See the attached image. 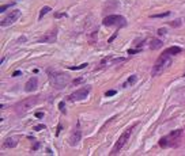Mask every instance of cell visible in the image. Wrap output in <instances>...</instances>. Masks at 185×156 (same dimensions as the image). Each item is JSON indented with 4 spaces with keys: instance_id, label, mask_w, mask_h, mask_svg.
I'll list each match as a JSON object with an SVG mask.
<instances>
[{
    "instance_id": "cell-1",
    "label": "cell",
    "mask_w": 185,
    "mask_h": 156,
    "mask_svg": "<svg viewBox=\"0 0 185 156\" xmlns=\"http://www.w3.org/2000/svg\"><path fill=\"white\" fill-rule=\"evenodd\" d=\"M170 63H172V61H170V54L165 50L158 57V60L155 61V65H154L153 72H151V73H153V76H158V75H161L162 72H163L165 69L170 65Z\"/></svg>"
},
{
    "instance_id": "cell-2",
    "label": "cell",
    "mask_w": 185,
    "mask_h": 156,
    "mask_svg": "<svg viewBox=\"0 0 185 156\" xmlns=\"http://www.w3.org/2000/svg\"><path fill=\"white\" fill-rule=\"evenodd\" d=\"M50 84L57 90H63L69 83V76L67 73H56V72H49Z\"/></svg>"
},
{
    "instance_id": "cell-3",
    "label": "cell",
    "mask_w": 185,
    "mask_h": 156,
    "mask_svg": "<svg viewBox=\"0 0 185 156\" xmlns=\"http://www.w3.org/2000/svg\"><path fill=\"white\" fill-rule=\"evenodd\" d=\"M38 101H40V99H38V96H30V98L25 99V101H21L18 105L15 106V113L19 114V115L27 113L30 109H33L35 105L38 103Z\"/></svg>"
},
{
    "instance_id": "cell-4",
    "label": "cell",
    "mask_w": 185,
    "mask_h": 156,
    "mask_svg": "<svg viewBox=\"0 0 185 156\" xmlns=\"http://www.w3.org/2000/svg\"><path fill=\"white\" fill-rule=\"evenodd\" d=\"M181 135H183V130H181V129L173 130V132H170L167 136H165V137H162L161 140H159V145H161L162 148H167V147H173L176 143H177L178 140H180Z\"/></svg>"
},
{
    "instance_id": "cell-5",
    "label": "cell",
    "mask_w": 185,
    "mask_h": 156,
    "mask_svg": "<svg viewBox=\"0 0 185 156\" xmlns=\"http://www.w3.org/2000/svg\"><path fill=\"white\" fill-rule=\"evenodd\" d=\"M131 133H132V128L127 129L124 133H123L121 136H120L119 140H117V141H116V144H114V147L112 148V152H110V155H112V156H113V155H117V154H120V151H121V149L124 148V145L127 144V141L130 140Z\"/></svg>"
},
{
    "instance_id": "cell-6",
    "label": "cell",
    "mask_w": 185,
    "mask_h": 156,
    "mask_svg": "<svg viewBox=\"0 0 185 156\" xmlns=\"http://www.w3.org/2000/svg\"><path fill=\"white\" fill-rule=\"evenodd\" d=\"M103 26H117V27H123L127 24L124 16L121 15H109L106 18H103Z\"/></svg>"
},
{
    "instance_id": "cell-7",
    "label": "cell",
    "mask_w": 185,
    "mask_h": 156,
    "mask_svg": "<svg viewBox=\"0 0 185 156\" xmlns=\"http://www.w3.org/2000/svg\"><path fill=\"white\" fill-rule=\"evenodd\" d=\"M90 93V87H83V88H79L76 90L75 93H72L71 95H68L67 101L69 102H76V101H82V99H86Z\"/></svg>"
},
{
    "instance_id": "cell-8",
    "label": "cell",
    "mask_w": 185,
    "mask_h": 156,
    "mask_svg": "<svg viewBox=\"0 0 185 156\" xmlns=\"http://www.w3.org/2000/svg\"><path fill=\"white\" fill-rule=\"evenodd\" d=\"M19 16H21V11L19 10H15V11H11V12H8L7 15H5L4 19H2V27H7V26H11V24L14 23V22H16L19 19Z\"/></svg>"
},
{
    "instance_id": "cell-9",
    "label": "cell",
    "mask_w": 185,
    "mask_h": 156,
    "mask_svg": "<svg viewBox=\"0 0 185 156\" xmlns=\"http://www.w3.org/2000/svg\"><path fill=\"white\" fill-rule=\"evenodd\" d=\"M82 140V130H80V126H79V122H76V128L72 130L71 136H69V145L71 147H76L79 144V141Z\"/></svg>"
},
{
    "instance_id": "cell-10",
    "label": "cell",
    "mask_w": 185,
    "mask_h": 156,
    "mask_svg": "<svg viewBox=\"0 0 185 156\" xmlns=\"http://www.w3.org/2000/svg\"><path fill=\"white\" fill-rule=\"evenodd\" d=\"M38 87V79L35 76L30 77L29 80H27L26 86H25V90L27 91V93H32V91H35Z\"/></svg>"
},
{
    "instance_id": "cell-11",
    "label": "cell",
    "mask_w": 185,
    "mask_h": 156,
    "mask_svg": "<svg viewBox=\"0 0 185 156\" xmlns=\"http://www.w3.org/2000/svg\"><path fill=\"white\" fill-rule=\"evenodd\" d=\"M56 35H57V33H56V30H53L52 33H46L42 38H40V40H38V42H55V41H56Z\"/></svg>"
},
{
    "instance_id": "cell-12",
    "label": "cell",
    "mask_w": 185,
    "mask_h": 156,
    "mask_svg": "<svg viewBox=\"0 0 185 156\" xmlns=\"http://www.w3.org/2000/svg\"><path fill=\"white\" fill-rule=\"evenodd\" d=\"M16 144H18V140L14 137H8L4 140V143H3V147L4 148H15Z\"/></svg>"
},
{
    "instance_id": "cell-13",
    "label": "cell",
    "mask_w": 185,
    "mask_h": 156,
    "mask_svg": "<svg viewBox=\"0 0 185 156\" xmlns=\"http://www.w3.org/2000/svg\"><path fill=\"white\" fill-rule=\"evenodd\" d=\"M166 52L169 53L170 56H176V54H180V53L183 52V49L178 48V46H170L169 49H166Z\"/></svg>"
},
{
    "instance_id": "cell-14",
    "label": "cell",
    "mask_w": 185,
    "mask_h": 156,
    "mask_svg": "<svg viewBox=\"0 0 185 156\" xmlns=\"http://www.w3.org/2000/svg\"><path fill=\"white\" fill-rule=\"evenodd\" d=\"M136 80H138V76H136V75H131L130 76V79L127 80V82L124 83V84H123V87H128V86H132V84H135L136 83Z\"/></svg>"
},
{
    "instance_id": "cell-15",
    "label": "cell",
    "mask_w": 185,
    "mask_h": 156,
    "mask_svg": "<svg viewBox=\"0 0 185 156\" xmlns=\"http://www.w3.org/2000/svg\"><path fill=\"white\" fill-rule=\"evenodd\" d=\"M162 46V41L156 40V38H154V40H151V44H150V48L153 49V50H155V49H159Z\"/></svg>"
},
{
    "instance_id": "cell-16",
    "label": "cell",
    "mask_w": 185,
    "mask_h": 156,
    "mask_svg": "<svg viewBox=\"0 0 185 156\" xmlns=\"http://www.w3.org/2000/svg\"><path fill=\"white\" fill-rule=\"evenodd\" d=\"M49 11H52V10H50V7H42V10L40 11V15H38V19H42L44 16L49 12Z\"/></svg>"
},
{
    "instance_id": "cell-17",
    "label": "cell",
    "mask_w": 185,
    "mask_h": 156,
    "mask_svg": "<svg viewBox=\"0 0 185 156\" xmlns=\"http://www.w3.org/2000/svg\"><path fill=\"white\" fill-rule=\"evenodd\" d=\"M87 65H89L87 63L82 64V65H76V67H71V65H69V69H71V71H78V69H83V68H86Z\"/></svg>"
},
{
    "instance_id": "cell-18",
    "label": "cell",
    "mask_w": 185,
    "mask_h": 156,
    "mask_svg": "<svg viewBox=\"0 0 185 156\" xmlns=\"http://www.w3.org/2000/svg\"><path fill=\"white\" fill-rule=\"evenodd\" d=\"M169 15V11H166V12L163 14H156V15H151V18H165V16Z\"/></svg>"
},
{
    "instance_id": "cell-19",
    "label": "cell",
    "mask_w": 185,
    "mask_h": 156,
    "mask_svg": "<svg viewBox=\"0 0 185 156\" xmlns=\"http://www.w3.org/2000/svg\"><path fill=\"white\" fill-rule=\"evenodd\" d=\"M113 95H116V90H109L105 93V96H113Z\"/></svg>"
},
{
    "instance_id": "cell-20",
    "label": "cell",
    "mask_w": 185,
    "mask_h": 156,
    "mask_svg": "<svg viewBox=\"0 0 185 156\" xmlns=\"http://www.w3.org/2000/svg\"><path fill=\"white\" fill-rule=\"evenodd\" d=\"M11 5H14V3H11V4H5V5H2V7H0V12H4V11L7 10L8 7H11Z\"/></svg>"
},
{
    "instance_id": "cell-21",
    "label": "cell",
    "mask_w": 185,
    "mask_h": 156,
    "mask_svg": "<svg viewBox=\"0 0 185 156\" xmlns=\"http://www.w3.org/2000/svg\"><path fill=\"white\" fill-rule=\"evenodd\" d=\"M82 82H83V79H82V77H78V79H75L74 82H72V84H74V86H76V84H79V83H82Z\"/></svg>"
},
{
    "instance_id": "cell-22",
    "label": "cell",
    "mask_w": 185,
    "mask_h": 156,
    "mask_svg": "<svg viewBox=\"0 0 185 156\" xmlns=\"http://www.w3.org/2000/svg\"><path fill=\"white\" fill-rule=\"evenodd\" d=\"M172 26H174V27H177V26H181V21H173L172 23Z\"/></svg>"
},
{
    "instance_id": "cell-23",
    "label": "cell",
    "mask_w": 185,
    "mask_h": 156,
    "mask_svg": "<svg viewBox=\"0 0 185 156\" xmlns=\"http://www.w3.org/2000/svg\"><path fill=\"white\" fill-rule=\"evenodd\" d=\"M156 33H158L159 35H163V34H166V29H158Z\"/></svg>"
},
{
    "instance_id": "cell-24",
    "label": "cell",
    "mask_w": 185,
    "mask_h": 156,
    "mask_svg": "<svg viewBox=\"0 0 185 156\" xmlns=\"http://www.w3.org/2000/svg\"><path fill=\"white\" fill-rule=\"evenodd\" d=\"M45 125H38V126H34V130H41V129H45Z\"/></svg>"
},
{
    "instance_id": "cell-25",
    "label": "cell",
    "mask_w": 185,
    "mask_h": 156,
    "mask_svg": "<svg viewBox=\"0 0 185 156\" xmlns=\"http://www.w3.org/2000/svg\"><path fill=\"white\" fill-rule=\"evenodd\" d=\"M59 109H60V110L63 111V113H66V109H64V102H61V103L59 105Z\"/></svg>"
},
{
    "instance_id": "cell-26",
    "label": "cell",
    "mask_w": 185,
    "mask_h": 156,
    "mask_svg": "<svg viewBox=\"0 0 185 156\" xmlns=\"http://www.w3.org/2000/svg\"><path fill=\"white\" fill-rule=\"evenodd\" d=\"M138 52H140L139 49H136V50H133V49H130V50H128V53H130V54H133V53H138Z\"/></svg>"
},
{
    "instance_id": "cell-27",
    "label": "cell",
    "mask_w": 185,
    "mask_h": 156,
    "mask_svg": "<svg viewBox=\"0 0 185 156\" xmlns=\"http://www.w3.org/2000/svg\"><path fill=\"white\" fill-rule=\"evenodd\" d=\"M35 117H37V118H42L44 113H35Z\"/></svg>"
},
{
    "instance_id": "cell-28",
    "label": "cell",
    "mask_w": 185,
    "mask_h": 156,
    "mask_svg": "<svg viewBox=\"0 0 185 156\" xmlns=\"http://www.w3.org/2000/svg\"><path fill=\"white\" fill-rule=\"evenodd\" d=\"M19 75H21V71H16L12 73V76H19Z\"/></svg>"
},
{
    "instance_id": "cell-29",
    "label": "cell",
    "mask_w": 185,
    "mask_h": 156,
    "mask_svg": "<svg viewBox=\"0 0 185 156\" xmlns=\"http://www.w3.org/2000/svg\"><path fill=\"white\" fill-rule=\"evenodd\" d=\"M56 18H59V16H64V14H55Z\"/></svg>"
},
{
    "instance_id": "cell-30",
    "label": "cell",
    "mask_w": 185,
    "mask_h": 156,
    "mask_svg": "<svg viewBox=\"0 0 185 156\" xmlns=\"http://www.w3.org/2000/svg\"><path fill=\"white\" fill-rule=\"evenodd\" d=\"M38 147H40V144H34V147H33V149H37Z\"/></svg>"
}]
</instances>
